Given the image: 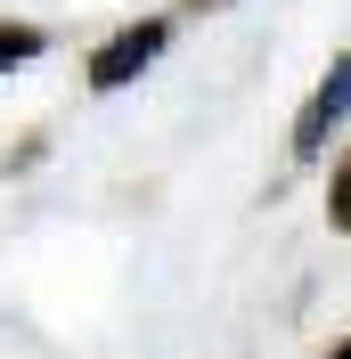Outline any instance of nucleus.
I'll list each match as a JSON object with an SVG mask.
<instances>
[{"mask_svg": "<svg viewBox=\"0 0 351 359\" xmlns=\"http://www.w3.org/2000/svg\"><path fill=\"white\" fill-rule=\"evenodd\" d=\"M41 49V33H25V25H0V66H25Z\"/></svg>", "mask_w": 351, "mask_h": 359, "instance_id": "3", "label": "nucleus"}, {"mask_svg": "<svg viewBox=\"0 0 351 359\" xmlns=\"http://www.w3.org/2000/svg\"><path fill=\"white\" fill-rule=\"evenodd\" d=\"M327 359H351V343H335V351H327Z\"/></svg>", "mask_w": 351, "mask_h": 359, "instance_id": "5", "label": "nucleus"}, {"mask_svg": "<svg viewBox=\"0 0 351 359\" xmlns=\"http://www.w3.org/2000/svg\"><path fill=\"white\" fill-rule=\"evenodd\" d=\"M335 114H351V49H343V57H335V66H327V82L310 90L303 123H294V156H319V147H327Z\"/></svg>", "mask_w": 351, "mask_h": 359, "instance_id": "2", "label": "nucleus"}, {"mask_svg": "<svg viewBox=\"0 0 351 359\" xmlns=\"http://www.w3.org/2000/svg\"><path fill=\"white\" fill-rule=\"evenodd\" d=\"M327 212H335V229H351V163L335 172V196H327Z\"/></svg>", "mask_w": 351, "mask_h": 359, "instance_id": "4", "label": "nucleus"}, {"mask_svg": "<svg viewBox=\"0 0 351 359\" xmlns=\"http://www.w3.org/2000/svg\"><path fill=\"white\" fill-rule=\"evenodd\" d=\"M164 33H172L164 17L131 25V33H114V41L98 49V57H90V90H123V82H131V74H139V66L155 57V49H164Z\"/></svg>", "mask_w": 351, "mask_h": 359, "instance_id": "1", "label": "nucleus"}]
</instances>
